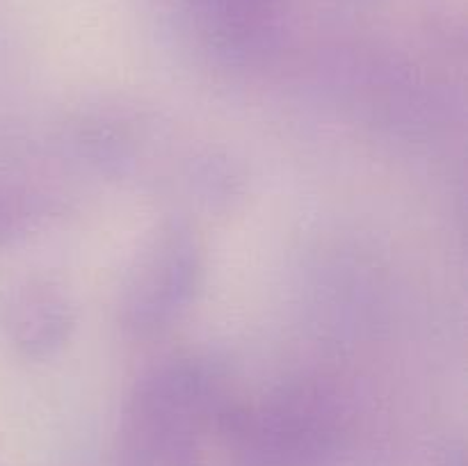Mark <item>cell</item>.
<instances>
[{
	"mask_svg": "<svg viewBox=\"0 0 468 466\" xmlns=\"http://www.w3.org/2000/svg\"><path fill=\"white\" fill-rule=\"evenodd\" d=\"M204 35L219 50L256 53L277 35L286 0H187Z\"/></svg>",
	"mask_w": 468,
	"mask_h": 466,
	"instance_id": "4",
	"label": "cell"
},
{
	"mask_svg": "<svg viewBox=\"0 0 468 466\" xmlns=\"http://www.w3.org/2000/svg\"><path fill=\"white\" fill-rule=\"evenodd\" d=\"M9 336L27 356H48L64 345L73 327V311L62 288L32 281L16 295L7 315Z\"/></svg>",
	"mask_w": 468,
	"mask_h": 466,
	"instance_id": "5",
	"label": "cell"
},
{
	"mask_svg": "<svg viewBox=\"0 0 468 466\" xmlns=\"http://www.w3.org/2000/svg\"><path fill=\"white\" fill-rule=\"evenodd\" d=\"M229 418L204 365L186 359L160 365L137 382L123 414V464L199 466L206 434Z\"/></svg>",
	"mask_w": 468,
	"mask_h": 466,
	"instance_id": "1",
	"label": "cell"
},
{
	"mask_svg": "<svg viewBox=\"0 0 468 466\" xmlns=\"http://www.w3.org/2000/svg\"><path fill=\"white\" fill-rule=\"evenodd\" d=\"M204 277L197 236L183 224H167L137 251L122 292L123 327L146 336L169 327L187 311Z\"/></svg>",
	"mask_w": 468,
	"mask_h": 466,
	"instance_id": "2",
	"label": "cell"
},
{
	"mask_svg": "<svg viewBox=\"0 0 468 466\" xmlns=\"http://www.w3.org/2000/svg\"><path fill=\"white\" fill-rule=\"evenodd\" d=\"M30 213L32 210L26 196L7 190V187H0V242L21 236L30 222Z\"/></svg>",
	"mask_w": 468,
	"mask_h": 466,
	"instance_id": "6",
	"label": "cell"
},
{
	"mask_svg": "<svg viewBox=\"0 0 468 466\" xmlns=\"http://www.w3.org/2000/svg\"><path fill=\"white\" fill-rule=\"evenodd\" d=\"M329 432L327 407L309 388L288 391L261 414L256 437L277 466H306Z\"/></svg>",
	"mask_w": 468,
	"mask_h": 466,
	"instance_id": "3",
	"label": "cell"
}]
</instances>
